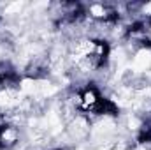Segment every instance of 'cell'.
<instances>
[{
	"mask_svg": "<svg viewBox=\"0 0 151 150\" xmlns=\"http://www.w3.org/2000/svg\"><path fill=\"white\" fill-rule=\"evenodd\" d=\"M21 129L14 124H4L0 127V150H14L21 143Z\"/></svg>",
	"mask_w": 151,
	"mask_h": 150,
	"instance_id": "cell-1",
	"label": "cell"
},
{
	"mask_svg": "<svg viewBox=\"0 0 151 150\" xmlns=\"http://www.w3.org/2000/svg\"><path fill=\"white\" fill-rule=\"evenodd\" d=\"M144 30H146V42H148V46L151 48V20H148L144 23Z\"/></svg>",
	"mask_w": 151,
	"mask_h": 150,
	"instance_id": "cell-2",
	"label": "cell"
}]
</instances>
